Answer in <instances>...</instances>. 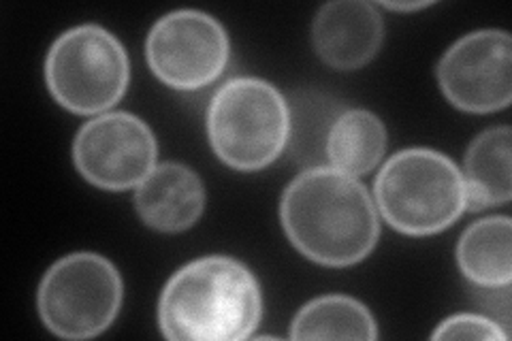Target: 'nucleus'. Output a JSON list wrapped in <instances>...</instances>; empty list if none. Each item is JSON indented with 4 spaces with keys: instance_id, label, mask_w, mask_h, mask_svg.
Returning a JSON list of instances; mask_svg holds the SVG:
<instances>
[{
    "instance_id": "f257e3e1",
    "label": "nucleus",
    "mask_w": 512,
    "mask_h": 341,
    "mask_svg": "<svg viewBox=\"0 0 512 341\" xmlns=\"http://www.w3.org/2000/svg\"><path fill=\"white\" fill-rule=\"evenodd\" d=\"M280 220L293 246L325 267L361 263L380 235L378 207L357 180L333 167H308L286 186Z\"/></svg>"
},
{
    "instance_id": "f03ea898",
    "label": "nucleus",
    "mask_w": 512,
    "mask_h": 341,
    "mask_svg": "<svg viewBox=\"0 0 512 341\" xmlns=\"http://www.w3.org/2000/svg\"><path fill=\"white\" fill-rule=\"evenodd\" d=\"M261 286L231 256H205L184 265L158 301V324L175 341H242L259 327Z\"/></svg>"
},
{
    "instance_id": "dca6fc26",
    "label": "nucleus",
    "mask_w": 512,
    "mask_h": 341,
    "mask_svg": "<svg viewBox=\"0 0 512 341\" xmlns=\"http://www.w3.org/2000/svg\"><path fill=\"white\" fill-rule=\"evenodd\" d=\"M434 339H474V341H506L508 333L485 316L457 314L446 318L431 335Z\"/></svg>"
},
{
    "instance_id": "f3484780",
    "label": "nucleus",
    "mask_w": 512,
    "mask_h": 341,
    "mask_svg": "<svg viewBox=\"0 0 512 341\" xmlns=\"http://www.w3.org/2000/svg\"><path fill=\"white\" fill-rule=\"evenodd\" d=\"M429 5L431 3H382V7H387L391 11H419Z\"/></svg>"
},
{
    "instance_id": "20e7f679",
    "label": "nucleus",
    "mask_w": 512,
    "mask_h": 341,
    "mask_svg": "<svg viewBox=\"0 0 512 341\" xmlns=\"http://www.w3.org/2000/svg\"><path fill=\"white\" fill-rule=\"evenodd\" d=\"M207 137L216 156L237 171H261L286 148L291 111L276 86L235 77L218 88L207 109Z\"/></svg>"
},
{
    "instance_id": "7ed1b4c3",
    "label": "nucleus",
    "mask_w": 512,
    "mask_h": 341,
    "mask_svg": "<svg viewBox=\"0 0 512 341\" xmlns=\"http://www.w3.org/2000/svg\"><path fill=\"white\" fill-rule=\"evenodd\" d=\"M374 192L382 218L412 237L436 235L468 209L459 167L448 156L425 148L393 154L380 169Z\"/></svg>"
},
{
    "instance_id": "f8f14e48",
    "label": "nucleus",
    "mask_w": 512,
    "mask_h": 341,
    "mask_svg": "<svg viewBox=\"0 0 512 341\" xmlns=\"http://www.w3.org/2000/svg\"><path fill=\"white\" fill-rule=\"evenodd\" d=\"M510 156V126L489 128L470 143L466 167H463L468 209L478 211L491 205H504L512 199Z\"/></svg>"
},
{
    "instance_id": "4468645a",
    "label": "nucleus",
    "mask_w": 512,
    "mask_h": 341,
    "mask_svg": "<svg viewBox=\"0 0 512 341\" xmlns=\"http://www.w3.org/2000/svg\"><path fill=\"white\" fill-rule=\"evenodd\" d=\"M387 150V128L367 109H346L333 120L325 141L329 167L346 175H365L378 167Z\"/></svg>"
},
{
    "instance_id": "9b49d317",
    "label": "nucleus",
    "mask_w": 512,
    "mask_h": 341,
    "mask_svg": "<svg viewBox=\"0 0 512 341\" xmlns=\"http://www.w3.org/2000/svg\"><path fill=\"white\" fill-rule=\"evenodd\" d=\"M135 209L150 229L182 233L195 224L205 209L201 177L182 162H163L137 186Z\"/></svg>"
},
{
    "instance_id": "1a4fd4ad",
    "label": "nucleus",
    "mask_w": 512,
    "mask_h": 341,
    "mask_svg": "<svg viewBox=\"0 0 512 341\" xmlns=\"http://www.w3.org/2000/svg\"><path fill=\"white\" fill-rule=\"evenodd\" d=\"M440 90L457 109L493 113L512 101V41L504 30L459 39L438 64Z\"/></svg>"
},
{
    "instance_id": "ddd939ff",
    "label": "nucleus",
    "mask_w": 512,
    "mask_h": 341,
    "mask_svg": "<svg viewBox=\"0 0 512 341\" xmlns=\"http://www.w3.org/2000/svg\"><path fill=\"white\" fill-rule=\"evenodd\" d=\"M457 263L470 282L504 288L512 280V222L493 216L470 224L457 243Z\"/></svg>"
},
{
    "instance_id": "39448f33",
    "label": "nucleus",
    "mask_w": 512,
    "mask_h": 341,
    "mask_svg": "<svg viewBox=\"0 0 512 341\" xmlns=\"http://www.w3.org/2000/svg\"><path fill=\"white\" fill-rule=\"evenodd\" d=\"M131 67L122 43L96 24L60 35L45 60V81L54 101L79 116L114 107L128 88Z\"/></svg>"
},
{
    "instance_id": "2eb2a0df",
    "label": "nucleus",
    "mask_w": 512,
    "mask_h": 341,
    "mask_svg": "<svg viewBox=\"0 0 512 341\" xmlns=\"http://www.w3.org/2000/svg\"><path fill=\"white\" fill-rule=\"evenodd\" d=\"M291 339H363L378 337L367 307L346 295H327L303 305L291 324Z\"/></svg>"
},
{
    "instance_id": "9d476101",
    "label": "nucleus",
    "mask_w": 512,
    "mask_h": 341,
    "mask_svg": "<svg viewBox=\"0 0 512 341\" xmlns=\"http://www.w3.org/2000/svg\"><path fill=\"white\" fill-rule=\"evenodd\" d=\"M382 39L380 13L365 0L327 3L320 7L312 24V43L318 58L338 71L365 67L378 54Z\"/></svg>"
},
{
    "instance_id": "6e6552de",
    "label": "nucleus",
    "mask_w": 512,
    "mask_h": 341,
    "mask_svg": "<svg viewBox=\"0 0 512 341\" xmlns=\"http://www.w3.org/2000/svg\"><path fill=\"white\" fill-rule=\"evenodd\" d=\"M156 156L158 145L150 126L126 111L88 120L73 143L79 175L103 190L139 186L154 171Z\"/></svg>"
},
{
    "instance_id": "0eeeda50",
    "label": "nucleus",
    "mask_w": 512,
    "mask_h": 341,
    "mask_svg": "<svg viewBox=\"0 0 512 341\" xmlns=\"http://www.w3.org/2000/svg\"><path fill=\"white\" fill-rule=\"evenodd\" d=\"M229 35L212 15L195 9L160 18L146 43L152 73L175 90L210 86L227 69Z\"/></svg>"
},
{
    "instance_id": "423d86ee",
    "label": "nucleus",
    "mask_w": 512,
    "mask_h": 341,
    "mask_svg": "<svg viewBox=\"0 0 512 341\" xmlns=\"http://www.w3.org/2000/svg\"><path fill=\"white\" fill-rule=\"evenodd\" d=\"M122 278L105 256L69 254L56 261L39 284L41 320L64 339H90L114 324L122 305Z\"/></svg>"
}]
</instances>
